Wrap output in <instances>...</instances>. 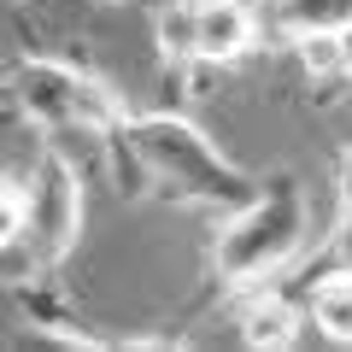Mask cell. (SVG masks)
<instances>
[{"label": "cell", "mask_w": 352, "mask_h": 352, "mask_svg": "<svg viewBox=\"0 0 352 352\" xmlns=\"http://www.w3.org/2000/svg\"><path fill=\"white\" fill-rule=\"evenodd\" d=\"M112 147L124 153V182L147 176L164 200H182V206L235 212V206H247L252 188H258V182H252L235 159H223L217 141L182 112L124 118V129H118Z\"/></svg>", "instance_id": "obj_1"}, {"label": "cell", "mask_w": 352, "mask_h": 352, "mask_svg": "<svg viewBox=\"0 0 352 352\" xmlns=\"http://www.w3.org/2000/svg\"><path fill=\"white\" fill-rule=\"evenodd\" d=\"M305 188L294 170H276L252 188L247 206L223 212V229L212 241V276L223 294L276 282L305 247Z\"/></svg>", "instance_id": "obj_2"}, {"label": "cell", "mask_w": 352, "mask_h": 352, "mask_svg": "<svg viewBox=\"0 0 352 352\" xmlns=\"http://www.w3.org/2000/svg\"><path fill=\"white\" fill-rule=\"evenodd\" d=\"M12 100L47 135H94V141H118L124 129V100L100 76H88L82 65L65 59H24L12 71Z\"/></svg>", "instance_id": "obj_3"}, {"label": "cell", "mask_w": 352, "mask_h": 352, "mask_svg": "<svg viewBox=\"0 0 352 352\" xmlns=\"http://www.w3.org/2000/svg\"><path fill=\"white\" fill-rule=\"evenodd\" d=\"M30 229H24V258L30 276L47 282L65 258H71L76 235H82V176L59 147H41V159L30 164Z\"/></svg>", "instance_id": "obj_4"}, {"label": "cell", "mask_w": 352, "mask_h": 352, "mask_svg": "<svg viewBox=\"0 0 352 352\" xmlns=\"http://www.w3.org/2000/svg\"><path fill=\"white\" fill-rule=\"evenodd\" d=\"M235 300H241V305H235V335H241V346H252V352H282V346H294L300 317H305V300L282 294L276 282L241 288Z\"/></svg>", "instance_id": "obj_5"}, {"label": "cell", "mask_w": 352, "mask_h": 352, "mask_svg": "<svg viewBox=\"0 0 352 352\" xmlns=\"http://www.w3.org/2000/svg\"><path fill=\"white\" fill-rule=\"evenodd\" d=\"M264 41L258 6L247 0H200V65H241Z\"/></svg>", "instance_id": "obj_6"}, {"label": "cell", "mask_w": 352, "mask_h": 352, "mask_svg": "<svg viewBox=\"0 0 352 352\" xmlns=\"http://www.w3.org/2000/svg\"><path fill=\"white\" fill-rule=\"evenodd\" d=\"M258 30L270 47L300 36H346L352 0H258Z\"/></svg>", "instance_id": "obj_7"}, {"label": "cell", "mask_w": 352, "mask_h": 352, "mask_svg": "<svg viewBox=\"0 0 352 352\" xmlns=\"http://www.w3.org/2000/svg\"><path fill=\"white\" fill-rule=\"evenodd\" d=\"M305 323H317V335L352 346V264H329L305 282Z\"/></svg>", "instance_id": "obj_8"}, {"label": "cell", "mask_w": 352, "mask_h": 352, "mask_svg": "<svg viewBox=\"0 0 352 352\" xmlns=\"http://www.w3.org/2000/svg\"><path fill=\"white\" fill-rule=\"evenodd\" d=\"M153 41L170 71L200 65V0H159L153 6Z\"/></svg>", "instance_id": "obj_9"}, {"label": "cell", "mask_w": 352, "mask_h": 352, "mask_svg": "<svg viewBox=\"0 0 352 352\" xmlns=\"http://www.w3.org/2000/svg\"><path fill=\"white\" fill-rule=\"evenodd\" d=\"M24 229H30V188L0 176V270H12V276H30Z\"/></svg>", "instance_id": "obj_10"}, {"label": "cell", "mask_w": 352, "mask_h": 352, "mask_svg": "<svg viewBox=\"0 0 352 352\" xmlns=\"http://www.w3.org/2000/svg\"><path fill=\"white\" fill-rule=\"evenodd\" d=\"M288 47H294V59L305 65L311 82H346V76H352L346 36H300V41H288Z\"/></svg>", "instance_id": "obj_11"}, {"label": "cell", "mask_w": 352, "mask_h": 352, "mask_svg": "<svg viewBox=\"0 0 352 352\" xmlns=\"http://www.w3.org/2000/svg\"><path fill=\"white\" fill-rule=\"evenodd\" d=\"M329 264H352V147L340 153V223H335V247L323 252L317 270H329Z\"/></svg>", "instance_id": "obj_12"}, {"label": "cell", "mask_w": 352, "mask_h": 352, "mask_svg": "<svg viewBox=\"0 0 352 352\" xmlns=\"http://www.w3.org/2000/svg\"><path fill=\"white\" fill-rule=\"evenodd\" d=\"M118 6H135V0H118ZM141 6H159V0H141Z\"/></svg>", "instance_id": "obj_13"}, {"label": "cell", "mask_w": 352, "mask_h": 352, "mask_svg": "<svg viewBox=\"0 0 352 352\" xmlns=\"http://www.w3.org/2000/svg\"><path fill=\"white\" fill-rule=\"evenodd\" d=\"M346 47H352V30H346Z\"/></svg>", "instance_id": "obj_14"}]
</instances>
